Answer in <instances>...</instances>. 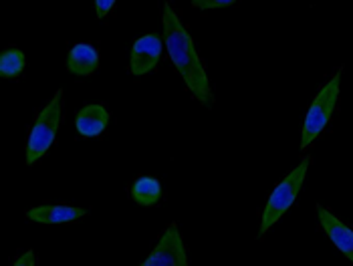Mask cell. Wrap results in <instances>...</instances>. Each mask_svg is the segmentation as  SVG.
Wrapping results in <instances>:
<instances>
[{"instance_id": "cell-1", "label": "cell", "mask_w": 353, "mask_h": 266, "mask_svg": "<svg viewBox=\"0 0 353 266\" xmlns=\"http://www.w3.org/2000/svg\"><path fill=\"white\" fill-rule=\"evenodd\" d=\"M162 25L163 45L168 49V54H170L174 67L178 69L180 77L186 83L192 97L200 105L210 109L214 105V93H212V87H210L208 73H206L200 57H198L194 39L188 32V28L182 25L180 17L176 14V10L168 2L163 4Z\"/></svg>"}, {"instance_id": "cell-2", "label": "cell", "mask_w": 353, "mask_h": 266, "mask_svg": "<svg viewBox=\"0 0 353 266\" xmlns=\"http://www.w3.org/2000/svg\"><path fill=\"white\" fill-rule=\"evenodd\" d=\"M309 163L311 158L305 156L301 163L289 172V176H285L276 187L271 192L267 204H265V210H263V218H261V228H259V236L263 238L272 226L289 212V208L295 204L297 196H299L301 187L305 184V176H307V170H309Z\"/></svg>"}, {"instance_id": "cell-3", "label": "cell", "mask_w": 353, "mask_h": 266, "mask_svg": "<svg viewBox=\"0 0 353 266\" xmlns=\"http://www.w3.org/2000/svg\"><path fill=\"white\" fill-rule=\"evenodd\" d=\"M61 119H63V89H59L54 93L53 99L49 101V105L37 115V119H34V123L30 127L27 150H25L27 165L37 163L51 150L57 132H59V125H61Z\"/></svg>"}, {"instance_id": "cell-4", "label": "cell", "mask_w": 353, "mask_h": 266, "mask_svg": "<svg viewBox=\"0 0 353 266\" xmlns=\"http://www.w3.org/2000/svg\"><path fill=\"white\" fill-rule=\"evenodd\" d=\"M339 89H341V73L331 77L325 87L317 93V97L313 99V103L305 115L303 130H301V152H305L327 127L335 111V105L339 101Z\"/></svg>"}, {"instance_id": "cell-5", "label": "cell", "mask_w": 353, "mask_h": 266, "mask_svg": "<svg viewBox=\"0 0 353 266\" xmlns=\"http://www.w3.org/2000/svg\"><path fill=\"white\" fill-rule=\"evenodd\" d=\"M139 266H188L186 246L176 224H170L150 252V256Z\"/></svg>"}, {"instance_id": "cell-6", "label": "cell", "mask_w": 353, "mask_h": 266, "mask_svg": "<svg viewBox=\"0 0 353 266\" xmlns=\"http://www.w3.org/2000/svg\"><path fill=\"white\" fill-rule=\"evenodd\" d=\"M162 49L163 39L160 34L150 32V34L139 37L132 47V53H130V73L136 77L152 73L160 63Z\"/></svg>"}, {"instance_id": "cell-7", "label": "cell", "mask_w": 353, "mask_h": 266, "mask_svg": "<svg viewBox=\"0 0 353 266\" xmlns=\"http://www.w3.org/2000/svg\"><path fill=\"white\" fill-rule=\"evenodd\" d=\"M317 218H319V224L321 228L325 230V234L329 240L337 246V250L353 263V230L343 222L339 220L331 210H327L325 206H317Z\"/></svg>"}, {"instance_id": "cell-8", "label": "cell", "mask_w": 353, "mask_h": 266, "mask_svg": "<svg viewBox=\"0 0 353 266\" xmlns=\"http://www.w3.org/2000/svg\"><path fill=\"white\" fill-rule=\"evenodd\" d=\"M25 216L37 224H67L87 216V210L77 206H63V204H41L27 210Z\"/></svg>"}, {"instance_id": "cell-9", "label": "cell", "mask_w": 353, "mask_h": 266, "mask_svg": "<svg viewBox=\"0 0 353 266\" xmlns=\"http://www.w3.org/2000/svg\"><path fill=\"white\" fill-rule=\"evenodd\" d=\"M99 69V51L93 45L77 43L67 54V71L75 77H91Z\"/></svg>"}, {"instance_id": "cell-10", "label": "cell", "mask_w": 353, "mask_h": 266, "mask_svg": "<svg viewBox=\"0 0 353 266\" xmlns=\"http://www.w3.org/2000/svg\"><path fill=\"white\" fill-rule=\"evenodd\" d=\"M109 111L103 105H85L75 115V130L81 137H97L108 130Z\"/></svg>"}, {"instance_id": "cell-11", "label": "cell", "mask_w": 353, "mask_h": 266, "mask_svg": "<svg viewBox=\"0 0 353 266\" xmlns=\"http://www.w3.org/2000/svg\"><path fill=\"white\" fill-rule=\"evenodd\" d=\"M132 198L136 200L139 206H156L162 198V184L160 180L152 178V176H141L137 178L132 186Z\"/></svg>"}, {"instance_id": "cell-12", "label": "cell", "mask_w": 353, "mask_h": 266, "mask_svg": "<svg viewBox=\"0 0 353 266\" xmlns=\"http://www.w3.org/2000/svg\"><path fill=\"white\" fill-rule=\"evenodd\" d=\"M27 57L21 49H6L0 54V77L2 79H17L25 71Z\"/></svg>"}, {"instance_id": "cell-13", "label": "cell", "mask_w": 353, "mask_h": 266, "mask_svg": "<svg viewBox=\"0 0 353 266\" xmlns=\"http://www.w3.org/2000/svg\"><path fill=\"white\" fill-rule=\"evenodd\" d=\"M234 0H192L194 8L200 10H212V8H224V6H232Z\"/></svg>"}, {"instance_id": "cell-14", "label": "cell", "mask_w": 353, "mask_h": 266, "mask_svg": "<svg viewBox=\"0 0 353 266\" xmlns=\"http://www.w3.org/2000/svg\"><path fill=\"white\" fill-rule=\"evenodd\" d=\"M113 6H115V0H95V2H93L95 17H97L99 21H103L109 12L113 10Z\"/></svg>"}, {"instance_id": "cell-15", "label": "cell", "mask_w": 353, "mask_h": 266, "mask_svg": "<svg viewBox=\"0 0 353 266\" xmlns=\"http://www.w3.org/2000/svg\"><path fill=\"white\" fill-rule=\"evenodd\" d=\"M12 266H37V256H34V252H32V250L23 252V254L14 260V265Z\"/></svg>"}]
</instances>
